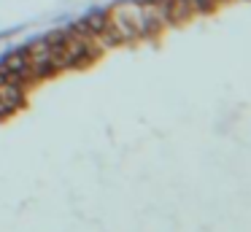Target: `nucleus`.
I'll use <instances>...</instances> for the list:
<instances>
[{"label":"nucleus","mask_w":251,"mask_h":232,"mask_svg":"<svg viewBox=\"0 0 251 232\" xmlns=\"http://www.w3.org/2000/svg\"><path fill=\"white\" fill-rule=\"evenodd\" d=\"M0 68L11 70V73H19V70L30 68V57H27V49H17V52H11L6 59H3V65Z\"/></svg>","instance_id":"nucleus-1"}]
</instances>
